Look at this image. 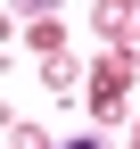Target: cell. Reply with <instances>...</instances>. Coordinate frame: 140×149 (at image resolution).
<instances>
[{"label": "cell", "mask_w": 140, "mask_h": 149, "mask_svg": "<svg viewBox=\"0 0 140 149\" xmlns=\"http://www.w3.org/2000/svg\"><path fill=\"white\" fill-rule=\"evenodd\" d=\"M58 149H107V141H58Z\"/></svg>", "instance_id": "1"}]
</instances>
